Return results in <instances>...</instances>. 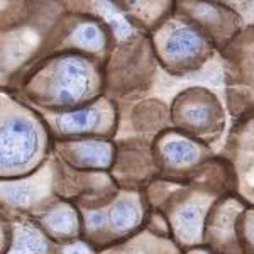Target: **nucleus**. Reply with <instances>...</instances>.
Instances as JSON below:
<instances>
[{"mask_svg": "<svg viewBox=\"0 0 254 254\" xmlns=\"http://www.w3.org/2000/svg\"><path fill=\"white\" fill-rule=\"evenodd\" d=\"M39 129L26 114H10L0 122V170L26 168L39 151Z\"/></svg>", "mask_w": 254, "mask_h": 254, "instance_id": "nucleus-1", "label": "nucleus"}, {"mask_svg": "<svg viewBox=\"0 0 254 254\" xmlns=\"http://www.w3.org/2000/svg\"><path fill=\"white\" fill-rule=\"evenodd\" d=\"M92 80L93 73L87 61L78 56H66L58 63L53 76V98L61 105L76 104L88 93Z\"/></svg>", "mask_w": 254, "mask_h": 254, "instance_id": "nucleus-2", "label": "nucleus"}, {"mask_svg": "<svg viewBox=\"0 0 254 254\" xmlns=\"http://www.w3.org/2000/svg\"><path fill=\"white\" fill-rule=\"evenodd\" d=\"M205 44L203 36L193 27H173L163 41V56L170 63L187 64L203 55Z\"/></svg>", "mask_w": 254, "mask_h": 254, "instance_id": "nucleus-3", "label": "nucleus"}, {"mask_svg": "<svg viewBox=\"0 0 254 254\" xmlns=\"http://www.w3.org/2000/svg\"><path fill=\"white\" fill-rule=\"evenodd\" d=\"M75 156L85 166L107 168L112 161V146L104 141L80 142L75 146Z\"/></svg>", "mask_w": 254, "mask_h": 254, "instance_id": "nucleus-4", "label": "nucleus"}, {"mask_svg": "<svg viewBox=\"0 0 254 254\" xmlns=\"http://www.w3.org/2000/svg\"><path fill=\"white\" fill-rule=\"evenodd\" d=\"M200 147L187 139H171L163 144V156L173 166H190L200 159Z\"/></svg>", "mask_w": 254, "mask_h": 254, "instance_id": "nucleus-5", "label": "nucleus"}, {"mask_svg": "<svg viewBox=\"0 0 254 254\" xmlns=\"http://www.w3.org/2000/svg\"><path fill=\"white\" fill-rule=\"evenodd\" d=\"M102 112L98 107L80 109L75 112L64 114L58 119V126L63 132H85V130H93L100 124Z\"/></svg>", "mask_w": 254, "mask_h": 254, "instance_id": "nucleus-6", "label": "nucleus"}, {"mask_svg": "<svg viewBox=\"0 0 254 254\" xmlns=\"http://www.w3.org/2000/svg\"><path fill=\"white\" fill-rule=\"evenodd\" d=\"M203 210L198 205H185L176 214V232L187 243H193L202 236Z\"/></svg>", "mask_w": 254, "mask_h": 254, "instance_id": "nucleus-7", "label": "nucleus"}, {"mask_svg": "<svg viewBox=\"0 0 254 254\" xmlns=\"http://www.w3.org/2000/svg\"><path fill=\"white\" fill-rule=\"evenodd\" d=\"M38 180L24 183H9L2 187V196L12 205H29L44 190V183Z\"/></svg>", "mask_w": 254, "mask_h": 254, "instance_id": "nucleus-8", "label": "nucleus"}, {"mask_svg": "<svg viewBox=\"0 0 254 254\" xmlns=\"http://www.w3.org/2000/svg\"><path fill=\"white\" fill-rule=\"evenodd\" d=\"M48 244L34 227L24 225L15 234V246L10 254H46Z\"/></svg>", "mask_w": 254, "mask_h": 254, "instance_id": "nucleus-9", "label": "nucleus"}, {"mask_svg": "<svg viewBox=\"0 0 254 254\" xmlns=\"http://www.w3.org/2000/svg\"><path fill=\"white\" fill-rule=\"evenodd\" d=\"M110 225L116 231H129L139 222V208L132 200H119L109 214Z\"/></svg>", "mask_w": 254, "mask_h": 254, "instance_id": "nucleus-10", "label": "nucleus"}, {"mask_svg": "<svg viewBox=\"0 0 254 254\" xmlns=\"http://www.w3.org/2000/svg\"><path fill=\"white\" fill-rule=\"evenodd\" d=\"M71 43L90 51H98L105 44V34L95 22H85L71 34Z\"/></svg>", "mask_w": 254, "mask_h": 254, "instance_id": "nucleus-11", "label": "nucleus"}, {"mask_svg": "<svg viewBox=\"0 0 254 254\" xmlns=\"http://www.w3.org/2000/svg\"><path fill=\"white\" fill-rule=\"evenodd\" d=\"M46 225L49 231L60 236H71L76 231V215L71 208L58 207L46 217Z\"/></svg>", "mask_w": 254, "mask_h": 254, "instance_id": "nucleus-12", "label": "nucleus"}, {"mask_svg": "<svg viewBox=\"0 0 254 254\" xmlns=\"http://www.w3.org/2000/svg\"><path fill=\"white\" fill-rule=\"evenodd\" d=\"M98 10H100L102 15L107 19L110 27H112L114 32H116L121 39H127L130 34H132V27H130L129 20H127L124 15L121 14V10H119L117 7H114L109 0H100Z\"/></svg>", "mask_w": 254, "mask_h": 254, "instance_id": "nucleus-13", "label": "nucleus"}, {"mask_svg": "<svg viewBox=\"0 0 254 254\" xmlns=\"http://www.w3.org/2000/svg\"><path fill=\"white\" fill-rule=\"evenodd\" d=\"M185 121L190 126L195 127H205L212 121L210 107L205 105L203 102H195V104H188L185 109Z\"/></svg>", "mask_w": 254, "mask_h": 254, "instance_id": "nucleus-14", "label": "nucleus"}, {"mask_svg": "<svg viewBox=\"0 0 254 254\" xmlns=\"http://www.w3.org/2000/svg\"><path fill=\"white\" fill-rule=\"evenodd\" d=\"M63 254H92V251H90V248L85 244H73V246H68L63 251Z\"/></svg>", "mask_w": 254, "mask_h": 254, "instance_id": "nucleus-15", "label": "nucleus"}, {"mask_svg": "<svg viewBox=\"0 0 254 254\" xmlns=\"http://www.w3.org/2000/svg\"><path fill=\"white\" fill-rule=\"evenodd\" d=\"M246 232H248V237H249V241H251V244L254 246V215L248 220V224H246Z\"/></svg>", "mask_w": 254, "mask_h": 254, "instance_id": "nucleus-16", "label": "nucleus"}]
</instances>
